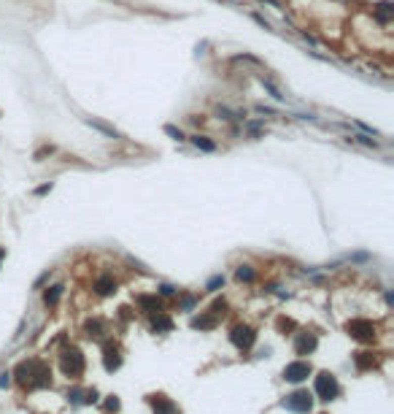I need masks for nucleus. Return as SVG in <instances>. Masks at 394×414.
<instances>
[{
  "label": "nucleus",
  "mask_w": 394,
  "mask_h": 414,
  "mask_svg": "<svg viewBox=\"0 0 394 414\" xmlns=\"http://www.w3.org/2000/svg\"><path fill=\"white\" fill-rule=\"evenodd\" d=\"M235 276H238V282H254V268H251V265H240V268L235 271Z\"/></svg>",
  "instance_id": "21"
},
{
  "label": "nucleus",
  "mask_w": 394,
  "mask_h": 414,
  "mask_svg": "<svg viewBox=\"0 0 394 414\" xmlns=\"http://www.w3.org/2000/svg\"><path fill=\"white\" fill-rule=\"evenodd\" d=\"M62 371H65L68 377H78V374L84 371V355L78 352L76 347L62 349Z\"/></svg>",
  "instance_id": "4"
},
{
  "label": "nucleus",
  "mask_w": 394,
  "mask_h": 414,
  "mask_svg": "<svg viewBox=\"0 0 394 414\" xmlns=\"http://www.w3.org/2000/svg\"><path fill=\"white\" fill-rule=\"evenodd\" d=\"M219 287H224V276H214V279L208 282V290H211V293H216Z\"/></svg>",
  "instance_id": "24"
},
{
  "label": "nucleus",
  "mask_w": 394,
  "mask_h": 414,
  "mask_svg": "<svg viewBox=\"0 0 394 414\" xmlns=\"http://www.w3.org/2000/svg\"><path fill=\"white\" fill-rule=\"evenodd\" d=\"M354 363H357L359 371H367V368L375 365V357H373V352H357L354 355Z\"/></svg>",
  "instance_id": "13"
},
{
  "label": "nucleus",
  "mask_w": 394,
  "mask_h": 414,
  "mask_svg": "<svg viewBox=\"0 0 394 414\" xmlns=\"http://www.w3.org/2000/svg\"><path fill=\"white\" fill-rule=\"evenodd\" d=\"M224 309H227V303H224V301H216V303H214V309H211V311H214V314L219 317V314H224Z\"/></svg>",
  "instance_id": "26"
},
{
  "label": "nucleus",
  "mask_w": 394,
  "mask_h": 414,
  "mask_svg": "<svg viewBox=\"0 0 394 414\" xmlns=\"http://www.w3.org/2000/svg\"><path fill=\"white\" fill-rule=\"evenodd\" d=\"M17 379H19V385H25V387H46L52 374L41 360H27V363H19Z\"/></svg>",
  "instance_id": "1"
},
{
  "label": "nucleus",
  "mask_w": 394,
  "mask_h": 414,
  "mask_svg": "<svg viewBox=\"0 0 394 414\" xmlns=\"http://www.w3.org/2000/svg\"><path fill=\"white\" fill-rule=\"evenodd\" d=\"M316 336L313 333H300L297 336V341H294V349H297V355H311L313 349H316Z\"/></svg>",
  "instance_id": "8"
},
{
  "label": "nucleus",
  "mask_w": 394,
  "mask_h": 414,
  "mask_svg": "<svg viewBox=\"0 0 394 414\" xmlns=\"http://www.w3.org/2000/svg\"><path fill=\"white\" fill-rule=\"evenodd\" d=\"M9 385V374H0V387H6Z\"/></svg>",
  "instance_id": "32"
},
{
  "label": "nucleus",
  "mask_w": 394,
  "mask_h": 414,
  "mask_svg": "<svg viewBox=\"0 0 394 414\" xmlns=\"http://www.w3.org/2000/svg\"><path fill=\"white\" fill-rule=\"evenodd\" d=\"M192 144L200 152H216V141H211L208 136H192Z\"/></svg>",
  "instance_id": "15"
},
{
  "label": "nucleus",
  "mask_w": 394,
  "mask_h": 414,
  "mask_svg": "<svg viewBox=\"0 0 394 414\" xmlns=\"http://www.w3.org/2000/svg\"><path fill=\"white\" fill-rule=\"evenodd\" d=\"M106 371H116L122 365V357H119V349L116 347H106Z\"/></svg>",
  "instance_id": "12"
},
{
  "label": "nucleus",
  "mask_w": 394,
  "mask_h": 414,
  "mask_svg": "<svg viewBox=\"0 0 394 414\" xmlns=\"http://www.w3.org/2000/svg\"><path fill=\"white\" fill-rule=\"evenodd\" d=\"M86 333H89V336H103V322H100V319L86 322Z\"/></svg>",
  "instance_id": "23"
},
{
  "label": "nucleus",
  "mask_w": 394,
  "mask_h": 414,
  "mask_svg": "<svg viewBox=\"0 0 394 414\" xmlns=\"http://www.w3.org/2000/svg\"><path fill=\"white\" fill-rule=\"evenodd\" d=\"M283 409L297 411V414H308L313 409V395L308 393V390H297V393L283 398Z\"/></svg>",
  "instance_id": "2"
},
{
  "label": "nucleus",
  "mask_w": 394,
  "mask_h": 414,
  "mask_svg": "<svg viewBox=\"0 0 394 414\" xmlns=\"http://www.w3.org/2000/svg\"><path fill=\"white\" fill-rule=\"evenodd\" d=\"M106 409L116 411V409H119V398H116V395H111V398H108V401H106Z\"/></svg>",
  "instance_id": "25"
},
{
  "label": "nucleus",
  "mask_w": 394,
  "mask_h": 414,
  "mask_svg": "<svg viewBox=\"0 0 394 414\" xmlns=\"http://www.w3.org/2000/svg\"><path fill=\"white\" fill-rule=\"evenodd\" d=\"M68 398H70V401H73V403H78V401H81V390H70V393H68Z\"/></svg>",
  "instance_id": "28"
},
{
  "label": "nucleus",
  "mask_w": 394,
  "mask_h": 414,
  "mask_svg": "<svg viewBox=\"0 0 394 414\" xmlns=\"http://www.w3.org/2000/svg\"><path fill=\"white\" fill-rule=\"evenodd\" d=\"M316 393H319L321 401H332V398H337V393H340V385H337V379L329 371H321L316 377Z\"/></svg>",
  "instance_id": "3"
},
{
  "label": "nucleus",
  "mask_w": 394,
  "mask_h": 414,
  "mask_svg": "<svg viewBox=\"0 0 394 414\" xmlns=\"http://www.w3.org/2000/svg\"><path fill=\"white\" fill-rule=\"evenodd\" d=\"M251 17H254V22H259V25H262L265 30H270V22H267L265 17H259V14H251Z\"/></svg>",
  "instance_id": "27"
},
{
  "label": "nucleus",
  "mask_w": 394,
  "mask_h": 414,
  "mask_svg": "<svg viewBox=\"0 0 394 414\" xmlns=\"http://www.w3.org/2000/svg\"><path fill=\"white\" fill-rule=\"evenodd\" d=\"M84 122L89 125V128H94L97 133H103L106 138H114V141H116V138H122V133L116 130V128H111V125H106V122H100V119H94V116H86Z\"/></svg>",
  "instance_id": "9"
},
{
  "label": "nucleus",
  "mask_w": 394,
  "mask_h": 414,
  "mask_svg": "<svg viewBox=\"0 0 394 414\" xmlns=\"http://www.w3.org/2000/svg\"><path fill=\"white\" fill-rule=\"evenodd\" d=\"M60 295H62V287L57 284V287H49V290L43 293V303L46 306H54V303L60 301Z\"/></svg>",
  "instance_id": "19"
},
{
  "label": "nucleus",
  "mask_w": 394,
  "mask_h": 414,
  "mask_svg": "<svg viewBox=\"0 0 394 414\" xmlns=\"http://www.w3.org/2000/svg\"><path fill=\"white\" fill-rule=\"evenodd\" d=\"M138 303H140V306H143L146 311H160V298H157V295H140Z\"/></svg>",
  "instance_id": "16"
},
{
  "label": "nucleus",
  "mask_w": 394,
  "mask_h": 414,
  "mask_svg": "<svg viewBox=\"0 0 394 414\" xmlns=\"http://www.w3.org/2000/svg\"><path fill=\"white\" fill-rule=\"evenodd\" d=\"M149 403L154 406V414H176V406L165 395H149Z\"/></svg>",
  "instance_id": "10"
},
{
  "label": "nucleus",
  "mask_w": 394,
  "mask_h": 414,
  "mask_svg": "<svg viewBox=\"0 0 394 414\" xmlns=\"http://www.w3.org/2000/svg\"><path fill=\"white\" fill-rule=\"evenodd\" d=\"M94 290H97L100 295H111V293L116 290V282H114L111 276H100L97 284H94Z\"/></svg>",
  "instance_id": "14"
},
{
  "label": "nucleus",
  "mask_w": 394,
  "mask_h": 414,
  "mask_svg": "<svg viewBox=\"0 0 394 414\" xmlns=\"http://www.w3.org/2000/svg\"><path fill=\"white\" fill-rule=\"evenodd\" d=\"M194 306V298H184V309H192Z\"/></svg>",
  "instance_id": "33"
},
{
  "label": "nucleus",
  "mask_w": 394,
  "mask_h": 414,
  "mask_svg": "<svg viewBox=\"0 0 394 414\" xmlns=\"http://www.w3.org/2000/svg\"><path fill=\"white\" fill-rule=\"evenodd\" d=\"M216 314L211 311V314H200V317H194L192 319V327L194 330H211V327H216Z\"/></svg>",
  "instance_id": "11"
},
{
  "label": "nucleus",
  "mask_w": 394,
  "mask_h": 414,
  "mask_svg": "<svg viewBox=\"0 0 394 414\" xmlns=\"http://www.w3.org/2000/svg\"><path fill=\"white\" fill-rule=\"evenodd\" d=\"M160 293H162V295H173V293H176V290H173V287H170V284H162V287H160Z\"/></svg>",
  "instance_id": "31"
},
{
  "label": "nucleus",
  "mask_w": 394,
  "mask_h": 414,
  "mask_svg": "<svg viewBox=\"0 0 394 414\" xmlns=\"http://www.w3.org/2000/svg\"><path fill=\"white\" fill-rule=\"evenodd\" d=\"M308 377H311V363H305V360L289 363L286 368H283V379H286V382H303Z\"/></svg>",
  "instance_id": "7"
},
{
  "label": "nucleus",
  "mask_w": 394,
  "mask_h": 414,
  "mask_svg": "<svg viewBox=\"0 0 394 414\" xmlns=\"http://www.w3.org/2000/svg\"><path fill=\"white\" fill-rule=\"evenodd\" d=\"M259 81H262V87H265L267 92H270V98H273V100H286V95H283V92H281L278 87H275V84H273L270 79H265V76H262Z\"/></svg>",
  "instance_id": "18"
},
{
  "label": "nucleus",
  "mask_w": 394,
  "mask_h": 414,
  "mask_svg": "<svg viewBox=\"0 0 394 414\" xmlns=\"http://www.w3.org/2000/svg\"><path fill=\"white\" fill-rule=\"evenodd\" d=\"M346 330L357 341H373V336H375V327H373V322H367V319H351V322L346 325Z\"/></svg>",
  "instance_id": "5"
},
{
  "label": "nucleus",
  "mask_w": 394,
  "mask_h": 414,
  "mask_svg": "<svg viewBox=\"0 0 394 414\" xmlns=\"http://www.w3.org/2000/svg\"><path fill=\"white\" fill-rule=\"evenodd\" d=\"M3 255H6V249H3V246H0V260H3Z\"/></svg>",
  "instance_id": "34"
},
{
  "label": "nucleus",
  "mask_w": 394,
  "mask_h": 414,
  "mask_svg": "<svg viewBox=\"0 0 394 414\" xmlns=\"http://www.w3.org/2000/svg\"><path fill=\"white\" fill-rule=\"evenodd\" d=\"M354 141H359L362 146H367V149H378V146H381L373 136H367V133H357V136H354Z\"/></svg>",
  "instance_id": "20"
},
{
  "label": "nucleus",
  "mask_w": 394,
  "mask_h": 414,
  "mask_svg": "<svg viewBox=\"0 0 394 414\" xmlns=\"http://www.w3.org/2000/svg\"><path fill=\"white\" fill-rule=\"evenodd\" d=\"M230 339H232V344H235L238 349H251V344H254L257 333L251 330L249 325H235L232 333H230Z\"/></svg>",
  "instance_id": "6"
},
{
  "label": "nucleus",
  "mask_w": 394,
  "mask_h": 414,
  "mask_svg": "<svg viewBox=\"0 0 394 414\" xmlns=\"http://www.w3.org/2000/svg\"><path fill=\"white\" fill-rule=\"evenodd\" d=\"M165 133H168V136L173 138V141H184V130H181V128H176V125H165Z\"/></svg>",
  "instance_id": "22"
},
{
  "label": "nucleus",
  "mask_w": 394,
  "mask_h": 414,
  "mask_svg": "<svg viewBox=\"0 0 394 414\" xmlns=\"http://www.w3.org/2000/svg\"><path fill=\"white\" fill-rule=\"evenodd\" d=\"M152 327H154V330H170L173 322H170V317H165V314L157 311V317H152Z\"/></svg>",
  "instance_id": "17"
},
{
  "label": "nucleus",
  "mask_w": 394,
  "mask_h": 414,
  "mask_svg": "<svg viewBox=\"0 0 394 414\" xmlns=\"http://www.w3.org/2000/svg\"><path fill=\"white\" fill-rule=\"evenodd\" d=\"M84 401H86V403H94V401H97V393H94V390H89V393H86V398H84Z\"/></svg>",
  "instance_id": "30"
},
{
  "label": "nucleus",
  "mask_w": 394,
  "mask_h": 414,
  "mask_svg": "<svg viewBox=\"0 0 394 414\" xmlns=\"http://www.w3.org/2000/svg\"><path fill=\"white\" fill-rule=\"evenodd\" d=\"M52 187H54L52 182H49V184H41V187L35 190V195H46V192H52Z\"/></svg>",
  "instance_id": "29"
}]
</instances>
